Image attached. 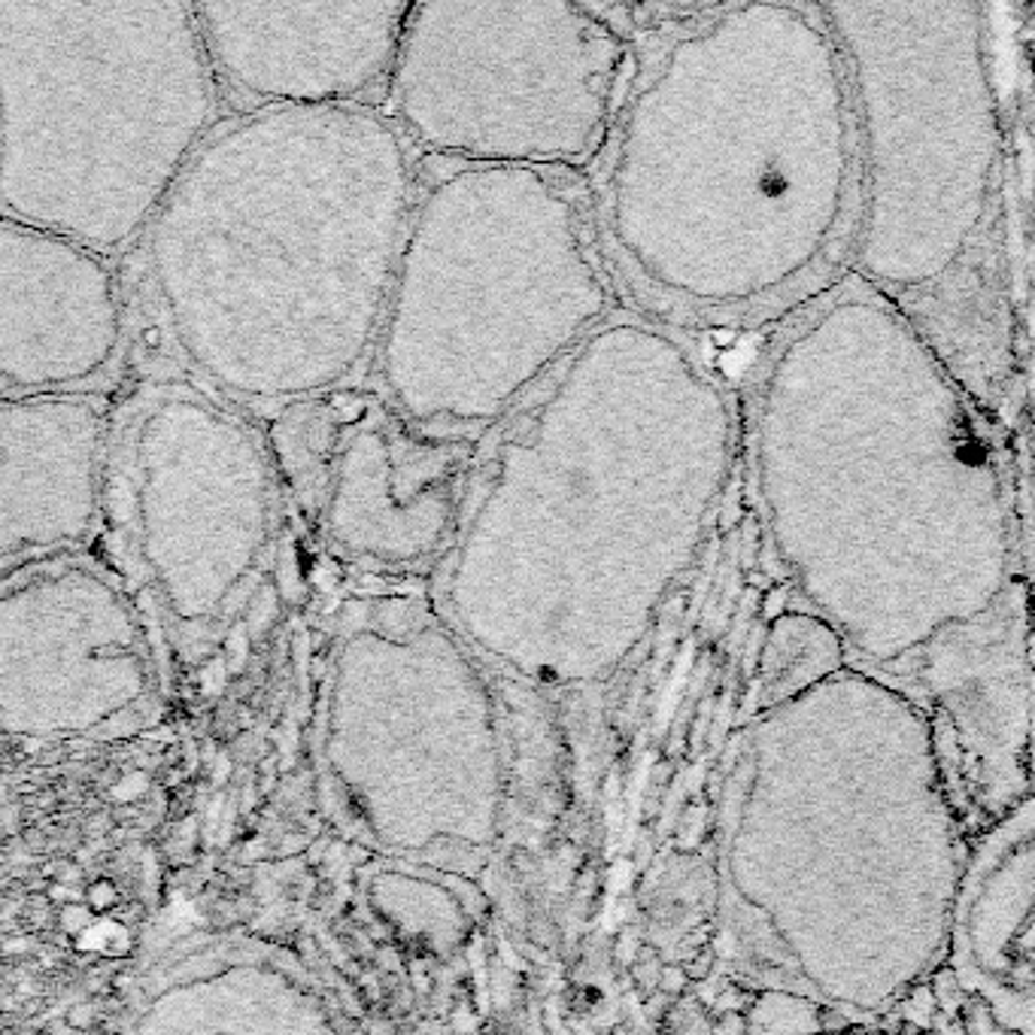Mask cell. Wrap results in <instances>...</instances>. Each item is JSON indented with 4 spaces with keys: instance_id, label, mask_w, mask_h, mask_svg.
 Segmentation results:
<instances>
[{
    "instance_id": "5bb4252c",
    "label": "cell",
    "mask_w": 1035,
    "mask_h": 1035,
    "mask_svg": "<svg viewBox=\"0 0 1035 1035\" xmlns=\"http://www.w3.org/2000/svg\"><path fill=\"white\" fill-rule=\"evenodd\" d=\"M947 969L1009 1035H1035V793L971 839Z\"/></svg>"
},
{
    "instance_id": "277c9868",
    "label": "cell",
    "mask_w": 1035,
    "mask_h": 1035,
    "mask_svg": "<svg viewBox=\"0 0 1035 1035\" xmlns=\"http://www.w3.org/2000/svg\"><path fill=\"white\" fill-rule=\"evenodd\" d=\"M413 195L407 140L374 106L216 125L149 225L177 346L228 395L338 393L383 334Z\"/></svg>"
},
{
    "instance_id": "8992f818",
    "label": "cell",
    "mask_w": 1035,
    "mask_h": 1035,
    "mask_svg": "<svg viewBox=\"0 0 1035 1035\" xmlns=\"http://www.w3.org/2000/svg\"><path fill=\"white\" fill-rule=\"evenodd\" d=\"M848 65L860 134L851 271L899 295L954 271L997 180V92L978 3L820 7Z\"/></svg>"
},
{
    "instance_id": "e0dca14e",
    "label": "cell",
    "mask_w": 1035,
    "mask_h": 1035,
    "mask_svg": "<svg viewBox=\"0 0 1035 1035\" xmlns=\"http://www.w3.org/2000/svg\"><path fill=\"white\" fill-rule=\"evenodd\" d=\"M144 789H146L144 774H128V777H125V781L116 786V793H113V796H116V799H122V801H128V799H137V796H140Z\"/></svg>"
},
{
    "instance_id": "30bf717a",
    "label": "cell",
    "mask_w": 1035,
    "mask_h": 1035,
    "mask_svg": "<svg viewBox=\"0 0 1035 1035\" xmlns=\"http://www.w3.org/2000/svg\"><path fill=\"white\" fill-rule=\"evenodd\" d=\"M286 413L276 465L331 550L377 568H410L444 550L477 444L422 429L377 389H338Z\"/></svg>"
},
{
    "instance_id": "4fadbf2b",
    "label": "cell",
    "mask_w": 1035,
    "mask_h": 1035,
    "mask_svg": "<svg viewBox=\"0 0 1035 1035\" xmlns=\"http://www.w3.org/2000/svg\"><path fill=\"white\" fill-rule=\"evenodd\" d=\"M106 407L98 395L0 401L3 575L67 556L92 537L104 508Z\"/></svg>"
},
{
    "instance_id": "52a82bcc",
    "label": "cell",
    "mask_w": 1035,
    "mask_h": 1035,
    "mask_svg": "<svg viewBox=\"0 0 1035 1035\" xmlns=\"http://www.w3.org/2000/svg\"><path fill=\"white\" fill-rule=\"evenodd\" d=\"M550 180L516 243L456 237L429 197L413 211L380 334L386 395L410 420L462 434L501 417L611 314L587 213Z\"/></svg>"
},
{
    "instance_id": "ba28073f",
    "label": "cell",
    "mask_w": 1035,
    "mask_h": 1035,
    "mask_svg": "<svg viewBox=\"0 0 1035 1035\" xmlns=\"http://www.w3.org/2000/svg\"><path fill=\"white\" fill-rule=\"evenodd\" d=\"M623 65L592 7L413 3L383 113L434 156L559 171L604 140Z\"/></svg>"
},
{
    "instance_id": "2e32d148",
    "label": "cell",
    "mask_w": 1035,
    "mask_h": 1035,
    "mask_svg": "<svg viewBox=\"0 0 1035 1035\" xmlns=\"http://www.w3.org/2000/svg\"><path fill=\"white\" fill-rule=\"evenodd\" d=\"M817 1035H918V1033H911V1030L902 1026V1023H892V1017H884V1021H875V1023H848V1026H839V1030H829V1033H817Z\"/></svg>"
},
{
    "instance_id": "8fae6325",
    "label": "cell",
    "mask_w": 1035,
    "mask_h": 1035,
    "mask_svg": "<svg viewBox=\"0 0 1035 1035\" xmlns=\"http://www.w3.org/2000/svg\"><path fill=\"white\" fill-rule=\"evenodd\" d=\"M219 92L252 110L362 104L413 3H192Z\"/></svg>"
},
{
    "instance_id": "7c38bea8",
    "label": "cell",
    "mask_w": 1035,
    "mask_h": 1035,
    "mask_svg": "<svg viewBox=\"0 0 1035 1035\" xmlns=\"http://www.w3.org/2000/svg\"><path fill=\"white\" fill-rule=\"evenodd\" d=\"M125 334L104 252L0 219V386L7 398L70 395L113 365Z\"/></svg>"
},
{
    "instance_id": "7a4b0ae2",
    "label": "cell",
    "mask_w": 1035,
    "mask_h": 1035,
    "mask_svg": "<svg viewBox=\"0 0 1035 1035\" xmlns=\"http://www.w3.org/2000/svg\"><path fill=\"white\" fill-rule=\"evenodd\" d=\"M926 714L865 671L757 710L717 811V954L841 1023L892 1017L947 966L969 860Z\"/></svg>"
},
{
    "instance_id": "5b68a950",
    "label": "cell",
    "mask_w": 1035,
    "mask_h": 1035,
    "mask_svg": "<svg viewBox=\"0 0 1035 1035\" xmlns=\"http://www.w3.org/2000/svg\"><path fill=\"white\" fill-rule=\"evenodd\" d=\"M0 204L113 255L161 211L216 116L189 3L0 0Z\"/></svg>"
},
{
    "instance_id": "9c48e42d",
    "label": "cell",
    "mask_w": 1035,
    "mask_h": 1035,
    "mask_svg": "<svg viewBox=\"0 0 1035 1035\" xmlns=\"http://www.w3.org/2000/svg\"><path fill=\"white\" fill-rule=\"evenodd\" d=\"M125 486L152 590L204 629L259 571L271 544V456L207 395L168 386L137 410Z\"/></svg>"
},
{
    "instance_id": "9a60e30c",
    "label": "cell",
    "mask_w": 1035,
    "mask_h": 1035,
    "mask_svg": "<svg viewBox=\"0 0 1035 1035\" xmlns=\"http://www.w3.org/2000/svg\"><path fill=\"white\" fill-rule=\"evenodd\" d=\"M848 669V647L823 616L789 607L769 623L757 671V710L774 708Z\"/></svg>"
},
{
    "instance_id": "ac0fdd59",
    "label": "cell",
    "mask_w": 1035,
    "mask_h": 1035,
    "mask_svg": "<svg viewBox=\"0 0 1035 1035\" xmlns=\"http://www.w3.org/2000/svg\"><path fill=\"white\" fill-rule=\"evenodd\" d=\"M65 926L70 932H86L92 923V914L86 911V908H67L65 911Z\"/></svg>"
},
{
    "instance_id": "6da1fadb",
    "label": "cell",
    "mask_w": 1035,
    "mask_h": 1035,
    "mask_svg": "<svg viewBox=\"0 0 1035 1035\" xmlns=\"http://www.w3.org/2000/svg\"><path fill=\"white\" fill-rule=\"evenodd\" d=\"M762 523L848 666L966 748L1033 690L997 456L899 298L860 274L789 316L753 393Z\"/></svg>"
},
{
    "instance_id": "d6986e66",
    "label": "cell",
    "mask_w": 1035,
    "mask_h": 1035,
    "mask_svg": "<svg viewBox=\"0 0 1035 1035\" xmlns=\"http://www.w3.org/2000/svg\"><path fill=\"white\" fill-rule=\"evenodd\" d=\"M89 899H92L94 908L101 911V908H106V905L116 902V890H113L110 884H94V890L89 892Z\"/></svg>"
},
{
    "instance_id": "3957f363",
    "label": "cell",
    "mask_w": 1035,
    "mask_h": 1035,
    "mask_svg": "<svg viewBox=\"0 0 1035 1035\" xmlns=\"http://www.w3.org/2000/svg\"><path fill=\"white\" fill-rule=\"evenodd\" d=\"M614 161V231L659 295L769 319L851 271L860 134L820 7H726L671 43Z\"/></svg>"
}]
</instances>
